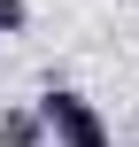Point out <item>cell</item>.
Returning <instances> with one entry per match:
<instances>
[{"instance_id":"6da1fadb","label":"cell","mask_w":139,"mask_h":147,"mask_svg":"<svg viewBox=\"0 0 139 147\" xmlns=\"http://www.w3.org/2000/svg\"><path fill=\"white\" fill-rule=\"evenodd\" d=\"M39 116H46V132H54L62 147H108L101 109H93L77 85H46V93H39Z\"/></svg>"},{"instance_id":"7a4b0ae2","label":"cell","mask_w":139,"mask_h":147,"mask_svg":"<svg viewBox=\"0 0 139 147\" xmlns=\"http://www.w3.org/2000/svg\"><path fill=\"white\" fill-rule=\"evenodd\" d=\"M39 140H54V132H46V116H39V101L0 116V147H39Z\"/></svg>"},{"instance_id":"3957f363","label":"cell","mask_w":139,"mask_h":147,"mask_svg":"<svg viewBox=\"0 0 139 147\" xmlns=\"http://www.w3.org/2000/svg\"><path fill=\"white\" fill-rule=\"evenodd\" d=\"M23 16H31V0H0V39H15V31H23Z\"/></svg>"}]
</instances>
